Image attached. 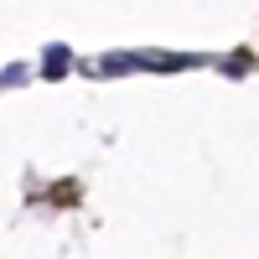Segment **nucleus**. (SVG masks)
Masks as SVG:
<instances>
[{"mask_svg": "<svg viewBox=\"0 0 259 259\" xmlns=\"http://www.w3.org/2000/svg\"><path fill=\"white\" fill-rule=\"evenodd\" d=\"M145 68V52H109L99 62V73H140Z\"/></svg>", "mask_w": 259, "mask_h": 259, "instance_id": "1", "label": "nucleus"}, {"mask_svg": "<svg viewBox=\"0 0 259 259\" xmlns=\"http://www.w3.org/2000/svg\"><path fill=\"white\" fill-rule=\"evenodd\" d=\"M21 78H26V68H21V62H16V68H6V73H0V89H16Z\"/></svg>", "mask_w": 259, "mask_h": 259, "instance_id": "4", "label": "nucleus"}, {"mask_svg": "<svg viewBox=\"0 0 259 259\" xmlns=\"http://www.w3.org/2000/svg\"><path fill=\"white\" fill-rule=\"evenodd\" d=\"M249 68H254V57H244V52H233V57L223 62V73H228V78H244Z\"/></svg>", "mask_w": 259, "mask_h": 259, "instance_id": "3", "label": "nucleus"}, {"mask_svg": "<svg viewBox=\"0 0 259 259\" xmlns=\"http://www.w3.org/2000/svg\"><path fill=\"white\" fill-rule=\"evenodd\" d=\"M68 47H57V41H52V47L47 52H41V73H47V78H62V73H68Z\"/></svg>", "mask_w": 259, "mask_h": 259, "instance_id": "2", "label": "nucleus"}]
</instances>
